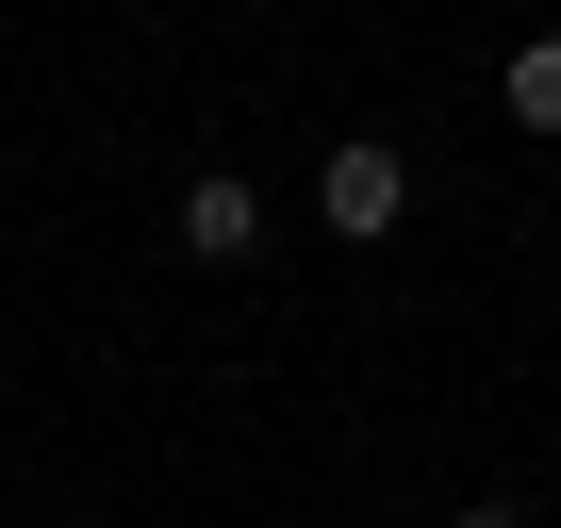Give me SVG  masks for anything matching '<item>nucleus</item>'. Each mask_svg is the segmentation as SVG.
<instances>
[{"label": "nucleus", "mask_w": 561, "mask_h": 528, "mask_svg": "<svg viewBox=\"0 0 561 528\" xmlns=\"http://www.w3.org/2000/svg\"><path fill=\"white\" fill-rule=\"evenodd\" d=\"M314 215H331L347 248H380V231L413 215V149H397V133H347V149L314 165Z\"/></svg>", "instance_id": "nucleus-1"}, {"label": "nucleus", "mask_w": 561, "mask_h": 528, "mask_svg": "<svg viewBox=\"0 0 561 528\" xmlns=\"http://www.w3.org/2000/svg\"><path fill=\"white\" fill-rule=\"evenodd\" d=\"M182 248H198V264H248V248H264V198H248V182H182Z\"/></svg>", "instance_id": "nucleus-2"}, {"label": "nucleus", "mask_w": 561, "mask_h": 528, "mask_svg": "<svg viewBox=\"0 0 561 528\" xmlns=\"http://www.w3.org/2000/svg\"><path fill=\"white\" fill-rule=\"evenodd\" d=\"M495 83H512V116H528V133H561V34H528Z\"/></svg>", "instance_id": "nucleus-3"}, {"label": "nucleus", "mask_w": 561, "mask_h": 528, "mask_svg": "<svg viewBox=\"0 0 561 528\" xmlns=\"http://www.w3.org/2000/svg\"><path fill=\"white\" fill-rule=\"evenodd\" d=\"M446 528H528V512H495V495H479V512H446Z\"/></svg>", "instance_id": "nucleus-4"}]
</instances>
